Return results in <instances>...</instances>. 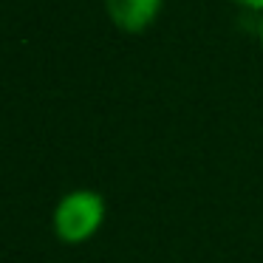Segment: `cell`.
Here are the masks:
<instances>
[{
	"label": "cell",
	"mask_w": 263,
	"mask_h": 263,
	"mask_svg": "<svg viewBox=\"0 0 263 263\" xmlns=\"http://www.w3.org/2000/svg\"><path fill=\"white\" fill-rule=\"evenodd\" d=\"M105 218V201L97 193H71L60 201L57 212H54V229L57 238L65 243H82L99 229Z\"/></svg>",
	"instance_id": "cell-1"
},
{
	"label": "cell",
	"mask_w": 263,
	"mask_h": 263,
	"mask_svg": "<svg viewBox=\"0 0 263 263\" xmlns=\"http://www.w3.org/2000/svg\"><path fill=\"white\" fill-rule=\"evenodd\" d=\"M105 3H108V12L116 26L127 31H139L153 20L161 0H105Z\"/></svg>",
	"instance_id": "cell-2"
},
{
	"label": "cell",
	"mask_w": 263,
	"mask_h": 263,
	"mask_svg": "<svg viewBox=\"0 0 263 263\" xmlns=\"http://www.w3.org/2000/svg\"><path fill=\"white\" fill-rule=\"evenodd\" d=\"M238 3H243V6H252V9L263 6V0H238Z\"/></svg>",
	"instance_id": "cell-3"
},
{
	"label": "cell",
	"mask_w": 263,
	"mask_h": 263,
	"mask_svg": "<svg viewBox=\"0 0 263 263\" xmlns=\"http://www.w3.org/2000/svg\"><path fill=\"white\" fill-rule=\"evenodd\" d=\"M260 40H263V23H260Z\"/></svg>",
	"instance_id": "cell-4"
}]
</instances>
